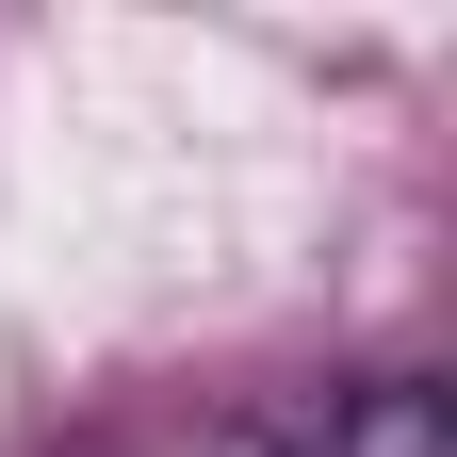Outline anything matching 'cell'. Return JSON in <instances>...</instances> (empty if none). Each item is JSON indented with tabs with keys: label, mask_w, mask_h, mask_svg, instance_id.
Wrapping results in <instances>:
<instances>
[{
	"label": "cell",
	"mask_w": 457,
	"mask_h": 457,
	"mask_svg": "<svg viewBox=\"0 0 457 457\" xmlns=\"http://www.w3.org/2000/svg\"><path fill=\"white\" fill-rule=\"evenodd\" d=\"M327 457H457V409H441V392H409V376H392V392H360V409L327 425Z\"/></svg>",
	"instance_id": "6da1fadb"
}]
</instances>
